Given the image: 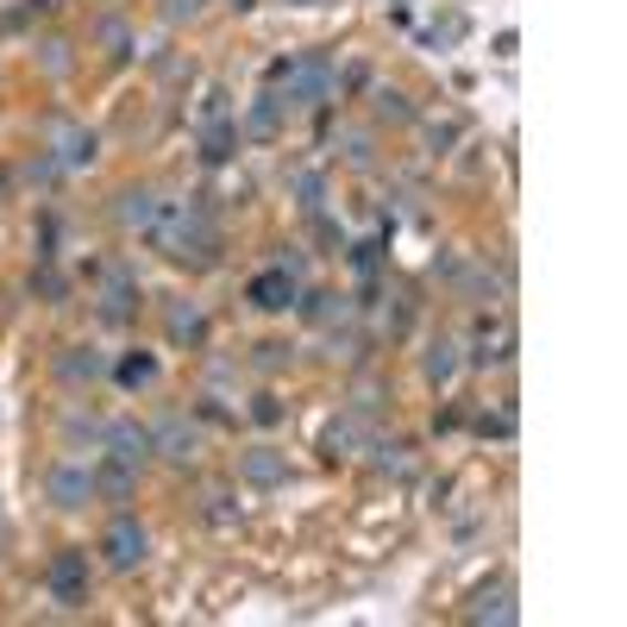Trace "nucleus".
<instances>
[{
    "label": "nucleus",
    "instance_id": "obj_21",
    "mask_svg": "<svg viewBox=\"0 0 627 627\" xmlns=\"http://www.w3.org/2000/svg\"><path fill=\"white\" fill-rule=\"evenodd\" d=\"M376 458L371 465L383 470V477H408V446H402V439H383V446H371Z\"/></svg>",
    "mask_w": 627,
    "mask_h": 627
},
{
    "label": "nucleus",
    "instance_id": "obj_28",
    "mask_svg": "<svg viewBox=\"0 0 627 627\" xmlns=\"http://www.w3.org/2000/svg\"><path fill=\"white\" fill-rule=\"evenodd\" d=\"M195 13H201V0H163V20H170V25L195 20Z\"/></svg>",
    "mask_w": 627,
    "mask_h": 627
},
{
    "label": "nucleus",
    "instance_id": "obj_3",
    "mask_svg": "<svg viewBox=\"0 0 627 627\" xmlns=\"http://www.w3.org/2000/svg\"><path fill=\"white\" fill-rule=\"evenodd\" d=\"M145 552H151V533L138 528L132 514H114L107 533H100V559H107V571H138L145 565Z\"/></svg>",
    "mask_w": 627,
    "mask_h": 627
},
{
    "label": "nucleus",
    "instance_id": "obj_11",
    "mask_svg": "<svg viewBox=\"0 0 627 627\" xmlns=\"http://www.w3.org/2000/svg\"><path fill=\"white\" fill-rule=\"evenodd\" d=\"M57 376L70 383V390H82V383H100V376H107V358H100L95 346H70V352L57 358Z\"/></svg>",
    "mask_w": 627,
    "mask_h": 627
},
{
    "label": "nucleus",
    "instance_id": "obj_22",
    "mask_svg": "<svg viewBox=\"0 0 627 627\" xmlns=\"http://www.w3.org/2000/svg\"><path fill=\"white\" fill-rule=\"evenodd\" d=\"M376 119H395V126H408V119H414L408 95H402V88H376Z\"/></svg>",
    "mask_w": 627,
    "mask_h": 627
},
{
    "label": "nucleus",
    "instance_id": "obj_36",
    "mask_svg": "<svg viewBox=\"0 0 627 627\" xmlns=\"http://www.w3.org/2000/svg\"><path fill=\"white\" fill-rule=\"evenodd\" d=\"M295 7H320V0H295Z\"/></svg>",
    "mask_w": 627,
    "mask_h": 627
},
{
    "label": "nucleus",
    "instance_id": "obj_17",
    "mask_svg": "<svg viewBox=\"0 0 627 627\" xmlns=\"http://www.w3.org/2000/svg\"><path fill=\"white\" fill-rule=\"evenodd\" d=\"M233 151H238V126H233V119H208V132H201V157H208V163H226Z\"/></svg>",
    "mask_w": 627,
    "mask_h": 627
},
{
    "label": "nucleus",
    "instance_id": "obj_38",
    "mask_svg": "<svg viewBox=\"0 0 627 627\" xmlns=\"http://www.w3.org/2000/svg\"><path fill=\"white\" fill-rule=\"evenodd\" d=\"M0 540H7V528H0Z\"/></svg>",
    "mask_w": 627,
    "mask_h": 627
},
{
    "label": "nucleus",
    "instance_id": "obj_34",
    "mask_svg": "<svg viewBox=\"0 0 627 627\" xmlns=\"http://www.w3.org/2000/svg\"><path fill=\"white\" fill-rule=\"evenodd\" d=\"M63 0H25V13H32V20H39V13H57Z\"/></svg>",
    "mask_w": 627,
    "mask_h": 627
},
{
    "label": "nucleus",
    "instance_id": "obj_19",
    "mask_svg": "<svg viewBox=\"0 0 627 627\" xmlns=\"http://www.w3.org/2000/svg\"><path fill=\"white\" fill-rule=\"evenodd\" d=\"M276 132H283V100L264 95L252 107V119H245V132H238V138H276Z\"/></svg>",
    "mask_w": 627,
    "mask_h": 627
},
{
    "label": "nucleus",
    "instance_id": "obj_37",
    "mask_svg": "<svg viewBox=\"0 0 627 627\" xmlns=\"http://www.w3.org/2000/svg\"><path fill=\"white\" fill-rule=\"evenodd\" d=\"M0 195H7V177H0Z\"/></svg>",
    "mask_w": 627,
    "mask_h": 627
},
{
    "label": "nucleus",
    "instance_id": "obj_7",
    "mask_svg": "<svg viewBox=\"0 0 627 627\" xmlns=\"http://www.w3.org/2000/svg\"><path fill=\"white\" fill-rule=\"evenodd\" d=\"M245 301H252L257 314H283V308H295V270H283V264L257 270L252 283H245Z\"/></svg>",
    "mask_w": 627,
    "mask_h": 627
},
{
    "label": "nucleus",
    "instance_id": "obj_27",
    "mask_svg": "<svg viewBox=\"0 0 627 627\" xmlns=\"http://www.w3.org/2000/svg\"><path fill=\"white\" fill-rule=\"evenodd\" d=\"M477 427H483V433H514V408H483V414H477Z\"/></svg>",
    "mask_w": 627,
    "mask_h": 627
},
{
    "label": "nucleus",
    "instance_id": "obj_5",
    "mask_svg": "<svg viewBox=\"0 0 627 627\" xmlns=\"http://www.w3.org/2000/svg\"><path fill=\"white\" fill-rule=\"evenodd\" d=\"M44 584H51V596H57L63 608H82L88 603V552H57L51 559V571H44Z\"/></svg>",
    "mask_w": 627,
    "mask_h": 627
},
{
    "label": "nucleus",
    "instance_id": "obj_16",
    "mask_svg": "<svg viewBox=\"0 0 627 627\" xmlns=\"http://www.w3.org/2000/svg\"><path fill=\"white\" fill-rule=\"evenodd\" d=\"M95 496H107V502H126V496H132V465L100 458V465H95Z\"/></svg>",
    "mask_w": 627,
    "mask_h": 627
},
{
    "label": "nucleus",
    "instance_id": "obj_26",
    "mask_svg": "<svg viewBox=\"0 0 627 627\" xmlns=\"http://www.w3.org/2000/svg\"><path fill=\"white\" fill-rule=\"evenodd\" d=\"M252 421H257V427H276V421H283V402H276V395L264 390V395L252 402Z\"/></svg>",
    "mask_w": 627,
    "mask_h": 627
},
{
    "label": "nucleus",
    "instance_id": "obj_10",
    "mask_svg": "<svg viewBox=\"0 0 627 627\" xmlns=\"http://www.w3.org/2000/svg\"><path fill=\"white\" fill-rule=\"evenodd\" d=\"M157 214H163V201H157V189H126V195L114 201V220L126 226V233H151Z\"/></svg>",
    "mask_w": 627,
    "mask_h": 627
},
{
    "label": "nucleus",
    "instance_id": "obj_25",
    "mask_svg": "<svg viewBox=\"0 0 627 627\" xmlns=\"http://www.w3.org/2000/svg\"><path fill=\"white\" fill-rule=\"evenodd\" d=\"M339 314H346L339 295H308V320H339Z\"/></svg>",
    "mask_w": 627,
    "mask_h": 627
},
{
    "label": "nucleus",
    "instance_id": "obj_24",
    "mask_svg": "<svg viewBox=\"0 0 627 627\" xmlns=\"http://www.w3.org/2000/svg\"><path fill=\"white\" fill-rule=\"evenodd\" d=\"M39 51H44V76H63V70H70V44L63 39H44Z\"/></svg>",
    "mask_w": 627,
    "mask_h": 627
},
{
    "label": "nucleus",
    "instance_id": "obj_30",
    "mask_svg": "<svg viewBox=\"0 0 627 627\" xmlns=\"http://www.w3.org/2000/svg\"><path fill=\"white\" fill-rule=\"evenodd\" d=\"M295 195L314 208V201H320V177H314V170H301V177H295Z\"/></svg>",
    "mask_w": 627,
    "mask_h": 627
},
{
    "label": "nucleus",
    "instance_id": "obj_32",
    "mask_svg": "<svg viewBox=\"0 0 627 627\" xmlns=\"http://www.w3.org/2000/svg\"><path fill=\"white\" fill-rule=\"evenodd\" d=\"M433 151H446V145H458V119H446V126H433Z\"/></svg>",
    "mask_w": 627,
    "mask_h": 627
},
{
    "label": "nucleus",
    "instance_id": "obj_14",
    "mask_svg": "<svg viewBox=\"0 0 627 627\" xmlns=\"http://www.w3.org/2000/svg\"><path fill=\"white\" fill-rule=\"evenodd\" d=\"M114 383H119V390H151V383H157V358L151 352H126V358H119V364H114Z\"/></svg>",
    "mask_w": 627,
    "mask_h": 627
},
{
    "label": "nucleus",
    "instance_id": "obj_6",
    "mask_svg": "<svg viewBox=\"0 0 627 627\" xmlns=\"http://www.w3.org/2000/svg\"><path fill=\"white\" fill-rule=\"evenodd\" d=\"M44 496H51L63 514L88 509V502H95V470H82V465H51V470H44Z\"/></svg>",
    "mask_w": 627,
    "mask_h": 627
},
{
    "label": "nucleus",
    "instance_id": "obj_33",
    "mask_svg": "<svg viewBox=\"0 0 627 627\" xmlns=\"http://www.w3.org/2000/svg\"><path fill=\"white\" fill-rule=\"evenodd\" d=\"M32 289H44L51 301H57V295H63V283H57V270H39V276H32Z\"/></svg>",
    "mask_w": 627,
    "mask_h": 627
},
{
    "label": "nucleus",
    "instance_id": "obj_18",
    "mask_svg": "<svg viewBox=\"0 0 627 627\" xmlns=\"http://www.w3.org/2000/svg\"><path fill=\"white\" fill-rule=\"evenodd\" d=\"M132 283H126V276H114V283H107V295H100V320H114V327H126V320H132Z\"/></svg>",
    "mask_w": 627,
    "mask_h": 627
},
{
    "label": "nucleus",
    "instance_id": "obj_20",
    "mask_svg": "<svg viewBox=\"0 0 627 627\" xmlns=\"http://www.w3.org/2000/svg\"><path fill=\"white\" fill-rule=\"evenodd\" d=\"M470 621H496V627H509L514 621V596L509 589H483V596H477V603H470Z\"/></svg>",
    "mask_w": 627,
    "mask_h": 627
},
{
    "label": "nucleus",
    "instance_id": "obj_2",
    "mask_svg": "<svg viewBox=\"0 0 627 627\" xmlns=\"http://www.w3.org/2000/svg\"><path fill=\"white\" fill-rule=\"evenodd\" d=\"M44 151L57 157L63 170H88V163L100 157V138L88 132V126H76L70 114H51L44 119Z\"/></svg>",
    "mask_w": 627,
    "mask_h": 627
},
{
    "label": "nucleus",
    "instance_id": "obj_35",
    "mask_svg": "<svg viewBox=\"0 0 627 627\" xmlns=\"http://www.w3.org/2000/svg\"><path fill=\"white\" fill-rule=\"evenodd\" d=\"M233 7H238V13H245V7H252V0H233Z\"/></svg>",
    "mask_w": 627,
    "mask_h": 627
},
{
    "label": "nucleus",
    "instance_id": "obj_15",
    "mask_svg": "<svg viewBox=\"0 0 627 627\" xmlns=\"http://www.w3.org/2000/svg\"><path fill=\"white\" fill-rule=\"evenodd\" d=\"M170 339H177V346H201V339H208V314H201L195 301H177V308H170Z\"/></svg>",
    "mask_w": 627,
    "mask_h": 627
},
{
    "label": "nucleus",
    "instance_id": "obj_31",
    "mask_svg": "<svg viewBox=\"0 0 627 627\" xmlns=\"http://www.w3.org/2000/svg\"><path fill=\"white\" fill-rule=\"evenodd\" d=\"M283 358H289V346H257V371H276Z\"/></svg>",
    "mask_w": 627,
    "mask_h": 627
},
{
    "label": "nucleus",
    "instance_id": "obj_29",
    "mask_svg": "<svg viewBox=\"0 0 627 627\" xmlns=\"http://www.w3.org/2000/svg\"><path fill=\"white\" fill-rule=\"evenodd\" d=\"M346 157H352V163H371V138H364V132H346Z\"/></svg>",
    "mask_w": 627,
    "mask_h": 627
},
{
    "label": "nucleus",
    "instance_id": "obj_1",
    "mask_svg": "<svg viewBox=\"0 0 627 627\" xmlns=\"http://www.w3.org/2000/svg\"><path fill=\"white\" fill-rule=\"evenodd\" d=\"M151 238H157V252L170 257V264H195V270H208L220 257V226H214V214L208 208H163L157 214V226H151Z\"/></svg>",
    "mask_w": 627,
    "mask_h": 627
},
{
    "label": "nucleus",
    "instance_id": "obj_9",
    "mask_svg": "<svg viewBox=\"0 0 627 627\" xmlns=\"http://www.w3.org/2000/svg\"><path fill=\"white\" fill-rule=\"evenodd\" d=\"M100 446H107V458L145 470V458H151V427H138V421H114V427L100 433Z\"/></svg>",
    "mask_w": 627,
    "mask_h": 627
},
{
    "label": "nucleus",
    "instance_id": "obj_23",
    "mask_svg": "<svg viewBox=\"0 0 627 627\" xmlns=\"http://www.w3.org/2000/svg\"><path fill=\"white\" fill-rule=\"evenodd\" d=\"M95 39L107 44V57H126V51H132V32H126L119 20H100V25H95Z\"/></svg>",
    "mask_w": 627,
    "mask_h": 627
},
{
    "label": "nucleus",
    "instance_id": "obj_12",
    "mask_svg": "<svg viewBox=\"0 0 627 627\" xmlns=\"http://www.w3.org/2000/svg\"><path fill=\"white\" fill-rule=\"evenodd\" d=\"M358 439H364V421H358V414H339V421H327V433H320V451L339 465V458L358 451Z\"/></svg>",
    "mask_w": 627,
    "mask_h": 627
},
{
    "label": "nucleus",
    "instance_id": "obj_13",
    "mask_svg": "<svg viewBox=\"0 0 627 627\" xmlns=\"http://www.w3.org/2000/svg\"><path fill=\"white\" fill-rule=\"evenodd\" d=\"M421 371H427V383H433V390H446L451 376L465 371V358H458V346H451V339H433V346H427V358H421Z\"/></svg>",
    "mask_w": 627,
    "mask_h": 627
},
{
    "label": "nucleus",
    "instance_id": "obj_4",
    "mask_svg": "<svg viewBox=\"0 0 627 627\" xmlns=\"http://www.w3.org/2000/svg\"><path fill=\"white\" fill-rule=\"evenodd\" d=\"M151 451H157V458H170L177 470H189L201 458V421H189V414L157 421V427H151Z\"/></svg>",
    "mask_w": 627,
    "mask_h": 627
},
{
    "label": "nucleus",
    "instance_id": "obj_8",
    "mask_svg": "<svg viewBox=\"0 0 627 627\" xmlns=\"http://www.w3.org/2000/svg\"><path fill=\"white\" fill-rule=\"evenodd\" d=\"M238 483H252V490H283V483H289V458L270 451V446L238 451Z\"/></svg>",
    "mask_w": 627,
    "mask_h": 627
}]
</instances>
